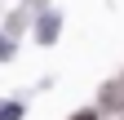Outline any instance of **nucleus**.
Segmentation results:
<instances>
[{
	"mask_svg": "<svg viewBox=\"0 0 124 120\" xmlns=\"http://www.w3.org/2000/svg\"><path fill=\"white\" fill-rule=\"evenodd\" d=\"M36 36H40V40H53V36H58V13H44L40 27H36Z\"/></svg>",
	"mask_w": 124,
	"mask_h": 120,
	"instance_id": "obj_1",
	"label": "nucleus"
},
{
	"mask_svg": "<svg viewBox=\"0 0 124 120\" xmlns=\"http://www.w3.org/2000/svg\"><path fill=\"white\" fill-rule=\"evenodd\" d=\"M0 120H22V107L18 102H0Z\"/></svg>",
	"mask_w": 124,
	"mask_h": 120,
	"instance_id": "obj_2",
	"label": "nucleus"
},
{
	"mask_svg": "<svg viewBox=\"0 0 124 120\" xmlns=\"http://www.w3.org/2000/svg\"><path fill=\"white\" fill-rule=\"evenodd\" d=\"M0 58H13V40L9 36H0Z\"/></svg>",
	"mask_w": 124,
	"mask_h": 120,
	"instance_id": "obj_3",
	"label": "nucleus"
},
{
	"mask_svg": "<svg viewBox=\"0 0 124 120\" xmlns=\"http://www.w3.org/2000/svg\"><path fill=\"white\" fill-rule=\"evenodd\" d=\"M71 120H98V116H93V111H80V116H71Z\"/></svg>",
	"mask_w": 124,
	"mask_h": 120,
	"instance_id": "obj_4",
	"label": "nucleus"
}]
</instances>
